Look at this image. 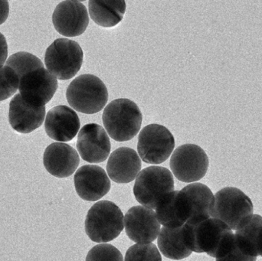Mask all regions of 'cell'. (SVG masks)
I'll return each instance as SVG.
<instances>
[{
	"mask_svg": "<svg viewBox=\"0 0 262 261\" xmlns=\"http://www.w3.org/2000/svg\"><path fill=\"white\" fill-rule=\"evenodd\" d=\"M102 121L107 134L114 140L125 142L135 137L140 131L143 115L134 101L120 98L107 104Z\"/></svg>",
	"mask_w": 262,
	"mask_h": 261,
	"instance_id": "obj_1",
	"label": "cell"
},
{
	"mask_svg": "<svg viewBox=\"0 0 262 261\" xmlns=\"http://www.w3.org/2000/svg\"><path fill=\"white\" fill-rule=\"evenodd\" d=\"M124 219V215L116 204L111 201H100L89 209L84 229L92 242L106 243L115 240L122 232Z\"/></svg>",
	"mask_w": 262,
	"mask_h": 261,
	"instance_id": "obj_2",
	"label": "cell"
},
{
	"mask_svg": "<svg viewBox=\"0 0 262 261\" xmlns=\"http://www.w3.org/2000/svg\"><path fill=\"white\" fill-rule=\"evenodd\" d=\"M68 102L74 110L85 114L101 111L108 101V91L102 81L90 74L80 75L66 91Z\"/></svg>",
	"mask_w": 262,
	"mask_h": 261,
	"instance_id": "obj_3",
	"label": "cell"
},
{
	"mask_svg": "<svg viewBox=\"0 0 262 261\" xmlns=\"http://www.w3.org/2000/svg\"><path fill=\"white\" fill-rule=\"evenodd\" d=\"M253 204L249 196L235 187H226L214 196L211 217L224 222L236 231L253 214Z\"/></svg>",
	"mask_w": 262,
	"mask_h": 261,
	"instance_id": "obj_4",
	"label": "cell"
},
{
	"mask_svg": "<svg viewBox=\"0 0 262 261\" xmlns=\"http://www.w3.org/2000/svg\"><path fill=\"white\" fill-rule=\"evenodd\" d=\"M84 52L78 42L58 38L46 49L45 64L52 75L61 81L72 79L79 72Z\"/></svg>",
	"mask_w": 262,
	"mask_h": 261,
	"instance_id": "obj_5",
	"label": "cell"
},
{
	"mask_svg": "<svg viewBox=\"0 0 262 261\" xmlns=\"http://www.w3.org/2000/svg\"><path fill=\"white\" fill-rule=\"evenodd\" d=\"M185 241L188 248L195 253H206L215 257L220 244L232 230L219 219L209 218L196 223L183 225Z\"/></svg>",
	"mask_w": 262,
	"mask_h": 261,
	"instance_id": "obj_6",
	"label": "cell"
},
{
	"mask_svg": "<svg viewBox=\"0 0 262 261\" xmlns=\"http://www.w3.org/2000/svg\"><path fill=\"white\" fill-rule=\"evenodd\" d=\"M174 191V179L168 169L149 167L143 169L136 178L134 194L139 203L155 209L159 199L166 193Z\"/></svg>",
	"mask_w": 262,
	"mask_h": 261,
	"instance_id": "obj_7",
	"label": "cell"
},
{
	"mask_svg": "<svg viewBox=\"0 0 262 261\" xmlns=\"http://www.w3.org/2000/svg\"><path fill=\"white\" fill-rule=\"evenodd\" d=\"M175 147L173 135L164 126L149 124L140 131L137 151L140 159L148 164L163 163Z\"/></svg>",
	"mask_w": 262,
	"mask_h": 261,
	"instance_id": "obj_8",
	"label": "cell"
},
{
	"mask_svg": "<svg viewBox=\"0 0 262 261\" xmlns=\"http://www.w3.org/2000/svg\"><path fill=\"white\" fill-rule=\"evenodd\" d=\"M169 165L178 180L189 183L200 180L206 176L209 168V158L199 146L184 144L174 150Z\"/></svg>",
	"mask_w": 262,
	"mask_h": 261,
	"instance_id": "obj_9",
	"label": "cell"
},
{
	"mask_svg": "<svg viewBox=\"0 0 262 261\" xmlns=\"http://www.w3.org/2000/svg\"><path fill=\"white\" fill-rule=\"evenodd\" d=\"M58 80L44 67L32 70L21 77L19 94L23 101L32 107H45L58 89Z\"/></svg>",
	"mask_w": 262,
	"mask_h": 261,
	"instance_id": "obj_10",
	"label": "cell"
},
{
	"mask_svg": "<svg viewBox=\"0 0 262 261\" xmlns=\"http://www.w3.org/2000/svg\"><path fill=\"white\" fill-rule=\"evenodd\" d=\"M124 222L126 234L137 244H150L158 237L161 230L155 211L143 205L130 208Z\"/></svg>",
	"mask_w": 262,
	"mask_h": 261,
	"instance_id": "obj_11",
	"label": "cell"
},
{
	"mask_svg": "<svg viewBox=\"0 0 262 261\" xmlns=\"http://www.w3.org/2000/svg\"><path fill=\"white\" fill-rule=\"evenodd\" d=\"M110 138L101 126L96 124L84 125L80 130L77 150L82 159L90 163L104 162L111 153Z\"/></svg>",
	"mask_w": 262,
	"mask_h": 261,
	"instance_id": "obj_12",
	"label": "cell"
},
{
	"mask_svg": "<svg viewBox=\"0 0 262 261\" xmlns=\"http://www.w3.org/2000/svg\"><path fill=\"white\" fill-rule=\"evenodd\" d=\"M52 22L57 32L63 36H79L89 26L87 8L81 2H61L54 11Z\"/></svg>",
	"mask_w": 262,
	"mask_h": 261,
	"instance_id": "obj_13",
	"label": "cell"
},
{
	"mask_svg": "<svg viewBox=\"0 0 262 261\" xmlns=\"http://www.w3.org/2000/svg\"><path fill=\"white\" fill-rule=\"evenodd\" d=\"M160 225L169 228L183 226L191 217V206L184 192L172 191L162 196L156 205Z\"/></svg>",
	"mask_w": 262,
	"mask_h": 261,
	"instance_id": "obj_14",
	"label": "cell"
},
{
	"mask_svg": "<svg viewBox=\"0 0 262 261\" xmlns=\"http://www.w3.org/2000/svg\"><path fill=\"white\" fill-rule=\"evenodd\" d=\"M74 183L79 197L89 202L99 200L111 189L107 173L98 165H85L78 169L74 176Z\"/></svg>",
	"mask_w": 262,
	"mask_h": 261,
	"instance_id": "obj_15",
	"label": "cell"
},
{
	"mask_svg": "<svg viewBox=\"0 0 262 261\" xmlns=\"http://www.w3.org/2000/svg\"><path fill=\"white\" fill-rule=\"evenodd\" d=\"M80 127L81 123L78 114L68 106H57L51 109L46 115L45 129L48 136L54 140H72Z\"/></svg>",
	"mask_w": 262,
	"mask_h": 261,
	"instance_id": "obj_16",
	"label": "cell"
},
{
	"mask_svg": "<svg viewBox=\"0 0 262 261\" xmlns=\"http://www.w3.org/2000/svg\"><path fill=\"white\" fill-rule=\"evenodd\" d=\"M80 163L78 152L64 143H54L45 150L43 164L46 170L55 177L72 176Z\"/></svg>",
	"mask_w": 262,
	"mask_h": 261,
	"instance_id": "obj_17",
	"label": "cell"
},
{
	"mask_svg": "<svg viewBox=\"0 0 262 261\" xmlns=\"http://www.w3.org/2000/svg\"><path fill=\"white\" fill-rule=\"evenodd\" d=\"M141 170V159L137 152L128 147L117 149L107 164L109 178L115 182L126 184L134 181Z\"/></svg>",
	"mask_w": 262,
	"mask_h": 261,
	"instance_id": "obj_18",
	"label": "cell"
},
{
	"mask_svg": "<svg viewBox=\"0 0 262 261\" xmlns=\"http://www.w3.org/2000/svg\"><path fill=\"white\" fill-rule=\"evenodd\" d=\"M46 107H35L26 104L19 93L9 104V122L13 130L20 133H32L42 125Z\"/></svg>",
	"mask_w": 262,
	"mask_h": 261,
	"instance_id": "obj_19",
	"label": "cell"
},
{
	"mask_svg": "<svg viewBox=\"0 0 262 261\" xmlns=\"http://www.w3.org/2000/svg\"><path fill=\"white\" fill-rule=\"evenodd\" d=\"M235 239L239 249L246 255L262 257V217L252 215L237 228Z\"/></svg>",
	"mask_w": 262,
	"mask_h": 261,
	"instance_id": "obj_20",
	"label": "cell"
},
{
	"mask_svg": "<svg viewBox=\"0 0 262 261\" xmlns=\"http://www.w3.org/2000/svg\"><path fill=\"white\" fill-rule=\"evenodd\" d=\"M189 199L191 206L190 219L186 223L193 224L211 217L214 195L204 184H189L182 189Z\"/></svg>",
	"mask_w": 262,
	"mask_h": 261,
	"instance_id": "obj_21",
	"label": "cell"
},
{
	"mask_svg": "<svg viewBox=\"0 0 262 261\" xmlns=\"http://www.w3.org/2000/svg\"><path fill=\"white\" fill-rule=\"evenodd\" d=\"M126 3L121 0H91L89 14L98 26L112 28L118 26L124 18Z\"/></svg>",
	"mask_w": 262,
	"mask_h": 261,
	"instance_id": "obj_22",
	"label": "cell"
},
{
	"mask_svg": "<svg viewBox=\"0 0 262 261\" xmlns=\"http://www.w3.org/2000/svg\"><path fill=\"white\" fill-rule=\"evenodd\" d=\"M157 245L162 254L171 260L186 258L192 252L186 245L183 226L177 228L163 227L159 234Z\"/></svg>",
	"mask_w": 262,
	"mask_h": 261,
	"instance_id": "obj_23",
	"label": "cell"
},
{
	"mask_svg": "<svg viewBox=\"0 0 262 261\" xmlns=\"http://www.w3.org/2000/svg\"><path fill=\"white\" fill-rule=\"evenodd\" d=\"M6 65L15 70L19 80L26 74L44 67L42 61L39 58L32 54L25 52H17L11 55L6 61Z\"/></svg>",
	"mask_w": 262,
	"mask_h": 261,
	"instance_id": "obj_24",
	"label": "cell"
},
{
	"mask_svg": "<svg viewBox=\"0 0 262 261\" xmlns=\"http://www.w3.org/2000/svg\"><path fill=\"white\" fill-rule=\"evenodd\" d=\"M215 258L216 261H256L257 257L246 255L237 245L235 234L230 232L220 244Z\"/></svg>",
	"mask_w": 262,
	"mask_h": 261,
	"instance_id": "obj_25",
	"label": "cell"
},
{
	"mask_svg": "<svg viewBox=\"0 0 262 261\" xmlns=\"http://www.w3.org/2000/svg\"><path fill=\"white\" fill-rule=\"evenodd\" d=\"M124 261H162V257L154 244H136L127 250Z\"/></svg>",
	"mask_w": 262,
	"mask_h": 261,
	"instance_id": "obj_26",
	"label": "cell"
},
{
	"mask_svg": "<svg viewBox=\"0 0 262 261\" xmlns=\"http://www.w3.org/2000/svg\"><path fill=\"white\" fill-rule=\"evenodd\" d=\"M19 81L13 69L6 65L0 67V101L15 94L19 87Z\"/></svg>",
	"mask_w": 262,
	"mask_h": 261,
	"instance_id": "obj_27",
	"label": "cell"
},
{
	"mask_svg": "<svg viewBox=\"0 0 262 261\" xmlns=\"http://www.w3.org/2000/svg\"><path fill=\"white\" fill-rule=\"evenodd\" d=\"M86 261H124L121 251L113 245L101 244L88 253Z\"/></svg>",
	"mask_w": 262,
	"mask_h": 261,
	"instance_id": "obj_28",
	"label": "cell"
},
{
	"mask_svg": "<svg viewBox=\"0 0 262 261\" xmlns=\"http://www.w3.org/2000/svg\"><path fill=\"white\" fill-rule=\"evenodd\" d=\"M8 55V45L6 38L0 33V67H3L6 61Z\"/></svg>",
	"mask_w": 262,
	"mask_h": 261,
	"instance_id": "obj_29",
	"label": "cell"
},
{
	"mask_svg": "<svg viewBox=\"0 0 262 261\" xmlns=\"http://www.w3.org/2000/svg\"><path fill=\"white\" fill-rule=\"evenodd\" d=\"M9 5L8 1H0V25L3 24L9 16Z\"/></svg>",
	"mask_w": 262,
	"mask_h": 261,
	"instance_id": "obj_30",
	"label": "cell"
}]
</instances>
